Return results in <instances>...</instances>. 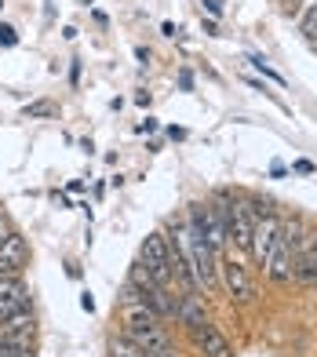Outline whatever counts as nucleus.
Wrapping results in <instances>:
<instances>
[{
	"instance_id": "nucleus-1",
	"label": "nucleus",
	"mask_w": 317,
	"mask_h": 357,
	"mask_svg": "<svg viewBox=\"0 0 317 357\" xmlns=\"http://www.w3.org/2000/svg\"><path fill=\"white\" fill-rule=\"evenodd\" d=\"M176 248L186 255V263L194 266L201 288H215V284H219V259H215L219 252H215L204 237L190 234V226H186V222L176 226Z\"/></svg>"
},
{
	"instance_id": "nucleus-2",
	"label": "nucleus",
	"mask_w": 317,
	"mask_h": 357,
	"mask_svg": "<svg viewBox=\"0 0 317 357\" xmlns=\"http://www.w3.org/2000/svg\"><path fill=\"white\" fill-rule=\"evenodd\" d=\"M186 226H190V234H197V237H204L208 245L219 252L226 245V226H223V219L215 215V208L212 204H190V219H186Z\"/></svg>"
},
{
	"instance_id": "nucleus-3",
	"label": "nucleus",
	"mask_w": 317,
	"mask_h": 357,
	"mask_svg": "<svg viewBox=\"0 0 317 357\" xmlns=\"http://www.w3.org/2000/svg\"><path fill=\"white\" fill-rule=\"evenodd\" d=\"M277 237H281V222H277L274 212H263V215L252 219V245H248V252H252V259H256L259 266H266V259H270Z\"/></svg>"
},
{
	"instance_id": "nucleus-4",
	"label": "nucleus",
	"mask_w": 317,
	"mask_h": 357,
	"mask_svg": "<svg viewBox=\"0 0 317 357\" xmlns=\"http://www.w3.org/2000/svg\"><path fill=\"white\" fill-rule=\"evenodd\" d=\"M219 273H223V284H226V291L237 303H252V299H256V281L248 278V270L241 263L226 259V263H219Z\"/></svg>"
},
{
	"instance_id": "nucleus-5",
	"label": "nucleus",
	"mask_w": 317,
	"mask_h": 357,
	"mask_svg": "<svg viewBox=\"0 0 317 357\" xmlns=\"http://www.w3.org/2000/svg\"><path fill=\"white\" fill-rule=\"evenodd\" d=\"M19 310H29V288L19 273L0 281V317H11Z\"/></svg>"
},
{
	"instance_id": "nucleus-6",
	"label": "nucleus",
	"mask_w": 317,
	"mask_h": 357,
	"mask_svg": "<svg viewBox=\"0 0 317 357\" xmlns=\"http://www.w3.org/2000/svg\"><path fill=\"white\" fill-rule=\"evenodd\" d=\"M33 306L11 317H0V343H33Z\"/></svg>"
},
{
	"instance_id": "nucleus-7",
	"label": "nucleus",
	"mask_w": 317,
	"mask_h": 357,
	"mask_svg": "<svg viewBox=\"0 0 317 357\" xmlns=\"http://www.w3.org/2000/svg\"><path fill=\"white\" fill-rule=\"evenodd\" d=\"M176 321L186 324L190 332H197V328H204V324H212V321H208V310H204V299L197 296V291H183V296H179Z\"/></svg>"
},
{
	"instance_id": "nucleus-8",
	"label": "nucleus",
	"mask_w": 317,
	"mask_h": 357,
	"mask_svg": "<svg viewBox=\"0 0 317 357\" xmlns=\"http://www.w3.org/2000/svg\"><path fill=\"white\" fill-rule=\"evenodd\" d=\"M194 335V347L204 354V357H233V347L226 343V335L215 328V324H204V328L190 332Z\"/></svg>"
},
{
	"instance_id": "nucleus-9",
	"label": "nucleus",
	"mask_w": 317,
	"mask_h": 357,
	"mask_svg": "<svg viewBox=\"0 0 317 357\" xmlns=\"http://www.w3.org/2000/svg\"><path fill=\"white\" fill-rule=\"evenodd\" d=\"M292 266H295V252L277 237V245H274L270 259H266V273H270L274 284H288V281H292Z\"/></svg>"
},
{
	"instance_id": "nucleus-10",
	"label": "nucleus",
	"mask_w": 317,
	"mask_h": 357,
	"mask_svg": "<svg viewBox=\"0 0 317 357\" xmlns=\"http://www.w3.org/2000/svg\"><path fill=\"white\" fill-rule=\"evenodd\" d=\"M121 324H124V332H142V328L161 324V317L146 303H121Z\"/></svg>"
},
{
	"instance_id": "nucleus-11",
	"label": "nucleus",
	"mask_w": 317,
	"mask_h": 357,
	"mask_svg": "<svg viewBox=\"0 0 317 357\" xmlns=\"http://www.w3.org/2000/svg\"><path fill=\"white\" fill-rule=\"evenodd\" d=\"M121 335H128L132 343H135L139 350H146L150 357L171 347V335H168V332L161 328V324H153V328H142V332H121Z\"/></svg>"
},
{
	"instance_id": "nucleus-12",
	"label": "nucleus",
	"mask_w": 317,
	"mask_h": 357,
	"mask_svg": "<svg viewBox=\"0 0 317 357\" xmlns=\"http://www.w3.org/2000/svg\"><path fill=\"white\" fill-rule=\"evenodd\" d=\"M26 259H29V252H26V241L11 230V237L4 241V248H0V263H4L11 273H19V270L26 266Z\"/></svg>"
},
{
	"instance_id": "nucleus-13",
	"label": "nucleus",
	"mask_w": 317,
	"mask_h": 357,
	"mask_svg": "<svg viewBox=\"0 0 317 357\" xmlns=\"http://www.w3.org/2000/svg\"><path fill=\"white\" fill-rule=\"evenodd\" d=\"M109 354H114V357H150L146 350H139L128 335H117L114 343H109Z\"/></svg>"
},
{
	"instance_id": "nucleus-14",
	"label": "nucleus",
	"mask_w": 317,
	"mask_h": 357,
	"mask_svg": "<svg viewBox=\"0 0 317 357\" xmlns=\"http://www.w3.org/2000/svg\"><path fill=\"white\" fill-rule=\"evenodd\" d=\"M299 33H303L310 44H317V0L303 11V19H299Z\"/></svg>"
},
{
	"instance_id": "nucleus-15",
	"label": "nucleus",
	"mask_w": 317,
	"mask_h": 357,
	"mask_svg": "<svg viewBox=\"0 0 317 357\" xmlns=\"http://www.w3.org/2000/svg\"><path fill=\"white\" fill-rule=\"evenodd\" d=\"M0 357H37L33 343H0Z\"/></svg>"
},
{
	"instance_id": "nucleus-16",
	"label": "nucleus",
	"mask_w": 317,
	"mask_h": 357,
	"mask_svg": "<svg viewBox=\"0 0 317 357\" xmlns=\"http://www.w3.org/2000/svg\"><path fill=\"white\" fill-rule=\"evenodd\" d=\"M59 106L55 102H29L26 106V117H55Z\"/></svg>"
},
{
	"instance_id": "nucleus-17",
	"label": "nucleus",
	"mask_w": 317,
	"mask_h": 357,
	"mask_svg": "<svg viewBox=\"0 0 317 357\" xmlns=\"http://www.w3.org/2000/svg\"><path fill=\"white\" fill-rule=\"evenodd\" d=\"M248 62H252V66H256V70H259L263 77H270V80H274V84H284V77H281V73H274L270 66H266V59H263V55H252Z\"/></svg>"
},
{
	"instance_id": "nucleus-18",
	"label": "nucleus",
	"mask_w": 317,
	"mask_h": 357,
	"mask_svg": "<svg viewBox=\"0 0 317 357\" xmlns=\"http://www.w3.org/2000/svg\"><path fill=\"white\" fill-rule=\"evenodd\" d=\"M15 44H19V33H15V26L0 22V47H15Z\"/></svg>"
},
{
	"instance_id": "nucleus-19",
	"label": "nucleus",
	"mask_w": 317,
	"mask_h": 357,
	"mask_svg": "<svg viewBox=\"0 0 317 357\" xmlns=\"http://www.w3.org/2000/svg\"><path fill=\"white\" fill-rule=\"evenodd\" d=\"M204 8H208V15L212 19H223V0H201Z\"/></svg>"
},
{
	"instance_id": "nucleus-20",
	"label": "nucleus",
	"mask_w": 317,
	"mask_h": 357,
	"mask_svg": "<svg viewBox=\"0 0 317 357\" xmlns=\"http://www.w3.org/2000/svg\"><path fill=\"white\" fill-rule=\"evenodd\" d=\"M310 288H317V248H314V255H310V281H307Z\"/></svg>"
},
{
	"instance_id": "nucleus-21",
	"label": "nucleus",
	"mask_w": 317,
	"mask_h": 357,
	"mask_svg": "<svg viewBox=\"0 0 317 357\" xmlns=\"http://www.w3.org/2000/svg\"><path fill=\"white\" fill-rule=\"evenodd\" d=\"M11 237V226H8V219L4 215H0V248H4V241Z\"/></svg>"
},
{
	"instance_id": "nucleus-22",
	"label": "nucleus",
	"mask_w": 317,
	"mask_h": 357,
	"mask_svg": "<svg viewBox=\"0 0 317 357\" xmlns=\"http://www.w3.org/2000/svg\"><path fill=\"white\" fill-rule=\"evenodd\" d=\"M179 84H183V88H186V91H190V88H194V77H190V73H186V70H183V73H179Z\"/></svg>"
},
{
	"instance_id": "nucleus-23",
	"label": "nucleus",
	"mask_w": 317,
	"mask_h": 357,
	"mask_svg": "<svg viewBox=\"0 0 317 357\" xmlns=\"http://www.w3.org/2000/svg\"><path fill=\"white\" fill-rule=\"evenodd\" d=\"M295 172H303V175H310V172H314V165H310V160H295Z\"/></svg>"
},
{
	"instance_id": "nucleus-24",
	"label": "nucleus",
	"mask_w": 317,
	"mask_h": 357,
	"mask_svg": "<svg viewBox=\"0 0 317 357\" xmlns=\"http://www.w3.org/2000/svg\"><path fill=\"white\" fill-rule=\"evenodd\" d=\"M135 59L142 62V66H146V62H150V52H146V47H135Z\"/></svg>"
},
{
	"instance_id": "nucleus-25",
	"label": "nucleus",
	"mask_w": 317,
	"mask_h": 357,
	"mask_svg": "<svg viewBox=\"0 0 317 357\" xmlns=\"http://www.w3.org/2000/svg\"><path fill=\"white\" fill-rule=\"evenodd\" d=\"M81 306H84V310H88V314H91V310H95V299H91V296H88V291H84V296H81Z\"/></svg>"
},
{
	"instance_id": "nucleus-26",
	"label": "nucleus",
	"mask_w": 317,
	"mask_h": 357,
	"mask_svg": "<svg viewBox=\"0 0 317 357\" xmlns=\"http://www.w3.org/2000/svg\"><path fill=\"white\" fill-rule=\"evenodd\" d=\"M153 357H179V354H176V350L168 347V350H161V354H153Z\"/></svg>"
},
{
	"instance_id": "nucleus-27",
	"label": "nucleus",
	"mask_w": 317,
	"mask_h": 357,
	"mask_svg": "<svg viewBox=\"0 0 317 357\" xmlns=\"http://www.w3.org/2000/svg\"><path fill=\"white\" fill-rule=\"evenodd\" d=\"M4 278H11V270H8L4 263H0V281H4Z\"/></svg>"
},
{
	"instance_id": "nucleus-28",
	"label": "nucleus",
	"mask_w": 317,
	"mask_h": 357,
	"mask_svg": "<svg viewBox=\"0 0 317 357\" xmlns=\"http://www.w3.org/2000/svg\"><path fill=\"white\" fill-rule=\"evenodd\" d=\"M284 4H288V11H295V4H299V0H284Z\"/></svg>"
},
{
	"instance_id": "nucleus-29",
	"label": "nucleus",
	"mask_w": 317,
	"mask_h": 357,
	"mask_svg": "<svg viewBox=\"0 0 317 357\" xmlns=\"http://www.w3.org/2000/svg\"><path fill=\"white\" fill-rule=\"evenodd\" d=\"M0 8H4V0H0Z\"/></svg>"
}]
</instances>
